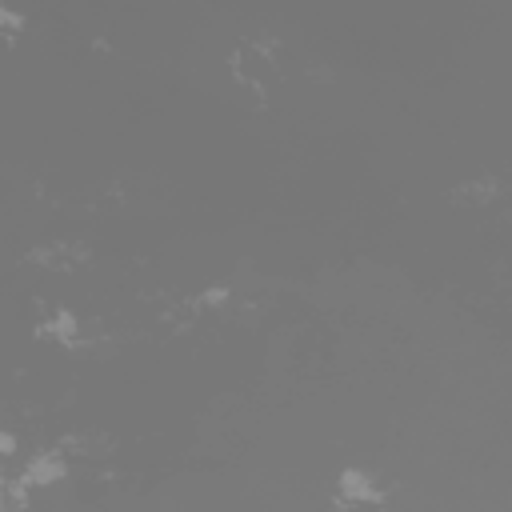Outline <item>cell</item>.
Returning <instances> with one entry per match:
<instances>
[{"instance_id": "cell-1", "label": "cell", "mask_w": 512, "mask_h": 512, "mask_svg": "<svg viewBox=\"0 0 512 512\" xmlns=\"http://www.w3.org/2000/svg\"><path fill=\"white\" fill-rule=\"evenodd\" d=\"M64 476V460L56 452H40L28 468H24V484H52Z\"/></svg>"}, {"instance_id": "cell-2", "label": "cell", "mask_w": 512, "mask_h": 512, "mask_svg": "<svg viewBox=\"0 0 512 512\" xmlns=\"http://www.w3.org/2000/svg\"><path fill=\"white\" fill-rule=\"evenodd\" d=\"M340 492H344V500H356V504H372V500H380L376 484H372L364 472H344V476H340Z\"/></svg>"}, {"instance_id": "cell-3", "label": "cell", "mask_w": 512, "mask_h": 512, "mask_svg": "<svg viewBox=\"0 0 512 512\" xmlns=\"http://www.w3.org/2000/svg\"><path fill=\"white\" fill-rule=\"evenodd\" d=\"M0 504H4V480H0Z\"/></svg>"}]
</instances>
